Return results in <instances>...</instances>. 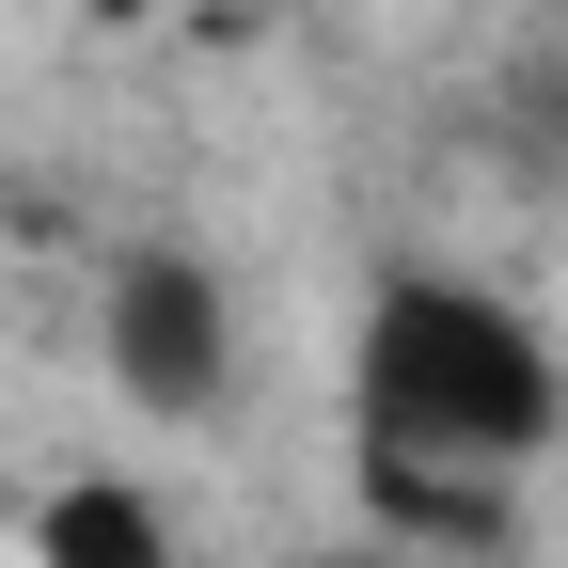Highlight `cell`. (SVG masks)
<instances>
[{
    "label": "cell",
    "instance_id": "obj_1",
    "mask_svg": "<svg viewBox=\"0 0 568 568\" xmlns=\"http://www.w3.org/2000/svg\"><path fill=\"white\" fill-rule=\"evenodd\" d=\"M568 443V364L521 301H489L474 268H379L364 347H347V474L364 521L506 552L521 474Z\"/></svg>",
    "mask_w": 568,
    "mask_h": 568
},
{
    "label": "cell",
    "instance_id": "obj_2",
    "mask_svg": "<svg viewBox=\"0 0 568 568\" xmlns=\"http://www.w3.org/2000/svg\"><path fill=\"white\" fill-rule=\"evenodd\" d=\"M111 395L142 426H205L237 395V301L205 253H174V237L111 253Z\"/></svg>",
    "mask_w": 568,
    "mask_h": 568
},
{
    "label": "cell",
    "instance_id": "obj_3",
    "mask_svg": "<svg viewBox=\"0 0 568 568\" xmlns=\"http://www.w3.org/2000/svg\"><path fill=\"white\" fill-rule=\"evenodd\" d=\"M32 568H174V521L142 506L126 474H63L32 506Z\"/></svg>",
    "mask_w": 568,
    "mask_h": 568
},
{
    "label": "cell",
    "instance_id": "obj_4",
    "mask_svg": "<svg viewBox=\"0 0 568 568\" xmlns=\"http://www.w3.org/2000/svg\"><path fill=\"white\" fill-rule=\"evenodd\" d=\"M80 17H95V32H142V17H174V0H80Z\"/></svg>",
    "mask_w": 568,
    "mask_h": 568
}]
</instances>
